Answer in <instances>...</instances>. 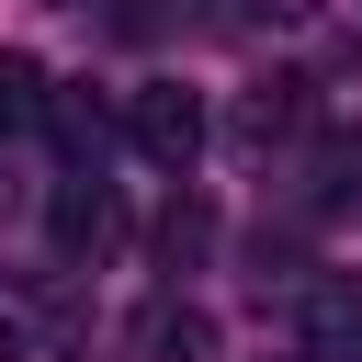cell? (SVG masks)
<instances>
[{"instance_id": "8992f818", "label": "cell", "mask_w": 362, "mask_h": 362, "mask_svg": "<svg viewBox=\"0 0 362 362\" xmlns=\"http://www.w3.org/2000/svg\"><path fill=\"white\" fill-rule=\"evenodd\" d=\"M34 113H45V68L0 45V136H11V124H34Z\"/></svg>"}, {"instance_id": "7a4b0ae2", "label": "cell", "mask_w": 362, "mask_h": 362, "mask_svg": "<svg viewBox=\"0 0 362 362\" xmlns=\"http://www.w3.org/2000/svg\"><path fill=\"white\" fill-rule=\"evenodd\" d=\"M45 226H57V249H68V260H102V249L124 238V204H113L102 181H68V192L45 204Z\"/></svg>"}, {"instance_id": "6da1fadb", "label": "cell", "mask_w": 362, "mask_h": 362, "mask_svg": "<svg viewBox=\"0 0 362 362\" xmlns=\"http://www.w3.org/2000/svg\"><path fill=\"white\" fill-rule=\"evenodd\" d=\"M124 136H136L158 170H192V147H204V102H192L181 79H147V90L124 102Z\"/></svg>"}, {"instance_id": "52a82bcc", "label": "cell", "mask_w": 362, "mask_h": 362, "mask_svg": "<svg viewBox=\"0 0 362 362\" xmlns=\"http://www.w3.org/2000/svg\"><path fill=\"white\" fill-rule=\"evenodd\" d=\"M45 124H57V147H68V158H90V147H102V102H79V90H45Z\"/></svg>"}, {"instance_id": "277c9868", "label": "cell", "mask_w": 362, "mask_h": 362, "mask_svg": "<svg viewBox=\"0 0 362 362\" xmlns=\"http://www.w3.org/2000/svg\"><path fill=\"white\" fill-rule=\"evenodd\" d=\"M238 124H249V147H272V136H294V124H305V79H260Z\"/></svg>"}, {"instance_id": "ba28073f", "label": "cell", "mask_w": 362, "mask_h": 362, "mask_svg": "<svg viewBox=\"0 0 362 362\" xmlns=\"http://www.w3.org/2000/svg\"><path fill=\"white\" fill-rule=\"evenodd\" d=\"M0 362H23V328H11V317H0Z\"/></svg>"}, {"instance_id": "5b68a950", "label": "cell", "mask_w": 362, "mask_h": 362, "mask_svg": "<svg viewBox=\"0 0 362 362\" xmlns=\"http://www.w3.org/2000/svg\"><path fill=\"white\" fill-rule=\"evenodd\" d=\"M204 249H215V215H204V204H192V192H181V204H170V215H158V260H170V272H181V260H204Z\"/></svg>"}, {"instance_id": "3957f363", "label": "cell", "mask_w": 362, "mask_h": 362, "mask_svg": "<svg viewBox=\"0 0 362 362\" xmlns=\"http://www.w3.org/2000/svg\"><path fill=\"white\" fill-rule=\"evenodd\" d=\"M204 351H215V317H204V305L158 294V305L136 317V362H204Z\"/></svg>"}]
</instances>
